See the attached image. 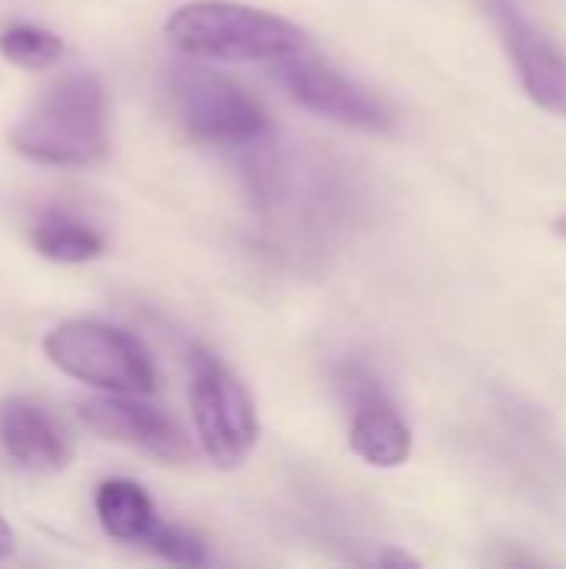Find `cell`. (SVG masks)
Returning <instances> with one entry per match:
<instances>
[{
    "mask_svg": "<svg viewBox=\"0 0 566 569\" xmlns=\"http://www.w3.org/2000/svg\"><path fill=\"white\" fill-rule=\"evenodd\" d=\"M10 147L47 167H93L110 150L107 93L93 73L53 80L10 127Z\"/></svg>",
    "mask_w": 566,
    "mask_h": 569,
    "instance_id": "cell-1",
    "label": "cell"
},
{
    "mask_svg": "<svg viewBox=\"0 0 566 569\" xmlns=\"http://www.w3.org/2000/svg\"><path fill=\"white\" fill-rule=\"evenodd\" d=\"M170 43L197 60H287L307 53L310 40L294 20L237 3V0H190L167 20Z\"/></svg>",
    "mask_w": 566,
    "mask_h": 569,
    "instance_id": "cell-2",
    "label": "cell"
},
{
    "mask_svg": "<svg viewBox=\"0 0 566 569\" xmlns=\"http://www.w3.org/2000/svg\"><path fill=\"white\" fill-rule=\"evenodd\" d=\"M47 360L67 373L103 393H130L147 397L157 390V370L147 347L103 320H63L43 337Z\"/></svg>",
    "mask_w": 566,
    "mask_h": 569,
    "instance_id": "cell-3",
    "label": "cell"
},
{
    "mask_svg": "<svg viewBox=\"0 0 566 569\" xmlns=\"http://www.w3.org/2000/svg\"><path fill=\"white\" fill-rule=\"evenodd\" d=\"M170 100L177 123L197 143L244 147L270 130V117L257 97L200 63H180L170 70Z\"/></svg>",
    "mask_w": 566,
    "mask_h": 569,
    "instance_id": "cell-4",
    "label": "cell"
},
{
    "mask_svg": "<svg viewBox=\"0 0 566 569\" xmlns=\"http://www.w3.org/2000/svg\"><path fill=\"white\" fill-rule=\"evenodd\" d=\"M190 413L200 450L220 470H237L257 447L260 420L250 390L207 350L190 353Z\"/></svg>",
    "mask_w": 566,
    "mask_h": 569,
    "instance_id": "cell-5",
    "label": "cell"
},
{
    "mask_svg": "<svg viewBox=\"0 0 566 569\" xmlns=\"http://www.w3.org/2000/svg\"><path fill=\"white\" fill-rule=\"evenodd\" d=\"M274 77L280 80L290 100H297L304 110L317 117H327L344 127L370 130V133L394 127V113L377 93H370L364 83L344 77L340 70L320 60H310L307 53L277 60Z\"/></svg>",
    "mask_w": 566,
    "mask_h": 569,
    "instance_id": "cell-6",
    "label": "cell"
},
{
    "mask_svg": "<svg viewBox=\"0 0 566 569\" xmlns=\"http://www.w3.org/2000/svg\"><path fill=\"white\" fill-rule=\"evenodd\" d=\"M337 387L350 407V450L377 470L404 467L414 450V433L380 380L360 363H340Z\"/></svg>",
    "mask_w": 566,
    "mask_h": 569,
    "instance_id": "cell-7",
    "label": "cell"
},
{
    "mask_svg": "<svg viewBox=\"0 0 566 569\" xmlns=\"http://www.w3.org/2000/svg\"><path fill=\"white\" fill-rule=\"evenodd\" d=\"M487 10L500 30V40L514 60V70L527 90V97L566 117V53L544 33V27L524 10L520 0H487Z\"/></svg>",
    "mask_w": 566,
    "mask_h": 569,
    "instance_id": "cell-8",
    "label": "cell"
},
{
    "mask_svg": "<svg viewBox=\"0 0 566 569\" xmlns=\"http://www.w3.org/2000/svg\"><path fill=\"white\" fill-rule=\"evenodd\" d=\"M77 417L90 433L110 443L143 450L163 463H187L193 457L187 433L167 413L133 400L130 393H103L80 400Z\"/></svg>",
    "mask_w": 566,
    "mask_h": 569,
    "instance_id": "cell-9",
    "label": "cell"
},
{
    "mask_svg": "<svg viewBox=\"0 0 566 569\" xmlns=\"http://www.w3.org/2000/svg\"><path fill=\"white\" fill-rule=\"evenodd\" d=\"M0 443L17 467L37 477L60 473L70 463V440L57 420L23 397H7L0 403Z\"/></svg>",
    "mask_w": 566,
    "mask_h": 569,
    "instance_id": "cell-10",
    "label": "cell"
},
{
    "mask_svg": "<svg viewBox=\"0 0 566 569\" xmlns=\"http://www.w3.org/2000/svg\"><path fill=\"white\" fill-rule=\"evenodd\" d=\"M93 507L103 533L117 543H147L160 523L147 490L123 477L103 480L93 493Z\"/></svg>",
    "mask_w": 566,
    "mask_h": 569,
    "instance_id": "cell-11",
    "label": "cell"
},
{
    "mask_svg": "<svg viewBox=\"0 0 566 569\" xmlns=\"http://www.w3.org/2000/svg\"><path fill=\"white\" fill-rule=\"evenodd\" d=\"M30 243L40 257L53 263H87L103 253V237L60 207H50L37 217Z\"/></svg>",
    "mask_w": 566,
    "mask_h": 569,
    "instance_id": "cell-12",
    "label": "cell"
},
{
    "mask_svg": "<svg viewBox=\"0 0 566 569\" xmlns=\"http://www.w3.org/2000/svg\"><path fill=\"white\" fill-rule=\"evenodd\" d=\"M0 57L23 70H43L63 57V37L40 23H7L0 30Z\"/></svg>",
    "mask_w": 566,
    "mask_h": 569,
    "instance_id": "cell-13",
    "label": "cell"
},
{
    "mask_svg": "<svg viewBox=\"0 0 566 569\" xmlns=\"http://www.w3.org/2000/svg\"><path fill=\"white\" fill-rule=\"evenodd\" d=\"M143 547L177 567H203L207 563V543L183 527L157 523V530L150 533V540Z\"/></svg>",
    "mask_w": 566,
    "mask_h": 569,
    "instance_id": "cell-14",
    "label": "cell"
},
{
    "mask_svg": "<svg viewBox=\"0 0 566 569\" xmlns=\"http://www.w3.org/2000/svg\"><path fill=\"white\" fill-rule=\"evenodd\" d=\"M10 550H13V533H10V523L0 517V560L10 557Z\"/></svg>",
    "mask_w": 566,
    "mask_h": 569,
    "instance_id": "cell-15",
    "label": "cell"
},
{
    "mask_svg": "<svg viewBox=\"0 0 566 569\" xmlns=\"http://www.w3.org/2000/svg\"><path fill=\"white\" fill-rule=\"evenodd\" d=\"M380 563H387V567H417V560L407 557V553H384Z\"/></svg>",
    "mask_w": 566,
    "mask_h": 569,
    "instance_id": "cell-16",
    "label": "cell"
},
{
    "mask_svg": "<svg viewBox=\"0 0 566 569\" xmlns=\"http://www.w3.org/2000/svg\"><path fill=\"white\" fill-rule=\"evenodd\" d=\"M557 233H564L566 237V217H560V220H557Z\"/></svg>",
    "mask_w": 566,
    "mask_h": 569,
    "instance_id": "cell-17",
    "label": "cell"
}]
</instances>
